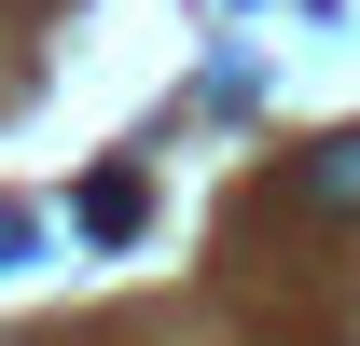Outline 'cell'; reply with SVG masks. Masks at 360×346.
<instances>
[{
  "label": "cell",
  "mask_w": 360,
  "mask_h": 346,
  "mask_svg": "<svg viewBox=\"0 0 360 346\" xmlns=\"http://www.w3.org/2000/svg\"><path fill=\"white\" fill-rule=\"evenodd\" d=\"M291 194H305V222H360V125L305 139V167H291Z\"/></svg>",
  "instance_id": "obj_1"
},
{
  "label": "cell",
  "mask_w": 360,
  "mask_h": 346,
  "mask_svg": "<svg viewBox=\"0 0 360 346\" xmlns=\"http://www.w3.org/2000/svg\"><path fill=\"white\" fill-rule=\"evenodd\" d=\"M70 222H84L97 250H125L139 222H153V180H139V167H97V180H84V194H70Z\"/></svg>",
  "instance_id": "obj_2"
}]
</instances>
